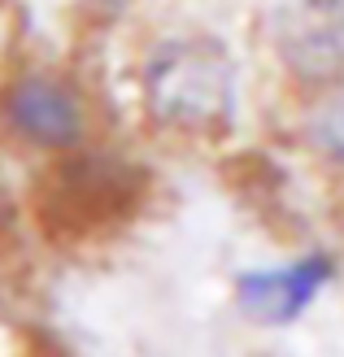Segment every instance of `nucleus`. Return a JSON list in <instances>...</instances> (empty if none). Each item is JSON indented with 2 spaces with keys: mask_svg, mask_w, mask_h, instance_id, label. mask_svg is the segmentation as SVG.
Segmentation results:
<instances>
[{
  "mask_svg": "<svg viewBox=\"0 0 344 357\" xmlns=\"http://www.w3.org/2000/svg\"><path fill=\"white\" fill-rule=\"evenodd\" d=\"M266 40L287 79L322 92L344 79V0H287L270 13Z\"/></svg>",
  "mask_w": 344,
  "mask_h": 357,
  "instance_id": "20e7f679",
  "label": "nucleus"
},
{
  "mask_svg": "<svg viewBox=\"0 0 344 357\" xmlns=\"http://www.w3.org/2000/svg\"><path fill=\"white\" fill-rule=\"evenodd\" d=\"M0 122L17 144L35 153H75L87 139L92 114H87L83 92L66 75L27 70L0 92Z\"/></svg>",
  "mask_w": 344,
  "mask_h": 357,
  "instance_id": "7ed1b4c3",
  "label": "nucleus"
},
{
  "mask_svg": "<svg viewBox=\"0 0 344 357\" xmlns=\"http://www.w3.org/2000/svg\"><path fill=\"white\" fill-rule=\"evenodd\" d=\"M140 100L161 131L223 135L240 118V66L209 35H170L140 66Z\"/></svg>",
  "mask_w": 344,
  "mask_h": 357,
  "instance_id": "f257e3e1",
  "label": "nucleus"
},
{
  "mask_svg": "<svg viewBox=\"0 0 344 357\" xmlns=\"http://www.w3.org/2000/svg\"><path fill=\"white\" fill-rule=\"evenodd\" d=\"M301 135H305V149H310L322 166L344 174V79L310 96Z\"/></svg>",
  "mask_w": 344,
  "mask_h": 357,
  "instance_id": "39448f33",
  "label": "nucleus"
},
{
  "mask_svg": "<svg viewBox=\"0 0 344 357\" xmlns=\"http://www.w3.org/2000/svg\"><path fill=\"white\" fill-rule=\"evenodd\" d=\"M336 279H340V261L331 248H305V253H292L287 261L240 271L231 283V296H235L240 318H248L253 327L283 331V327H297L327 296Z\"/></svg>",
  "mask_w": 344,
  "mask_h": 357,
  "instance_id": "f03ea898",
  "label": "nucleus"
}]
</instances>
